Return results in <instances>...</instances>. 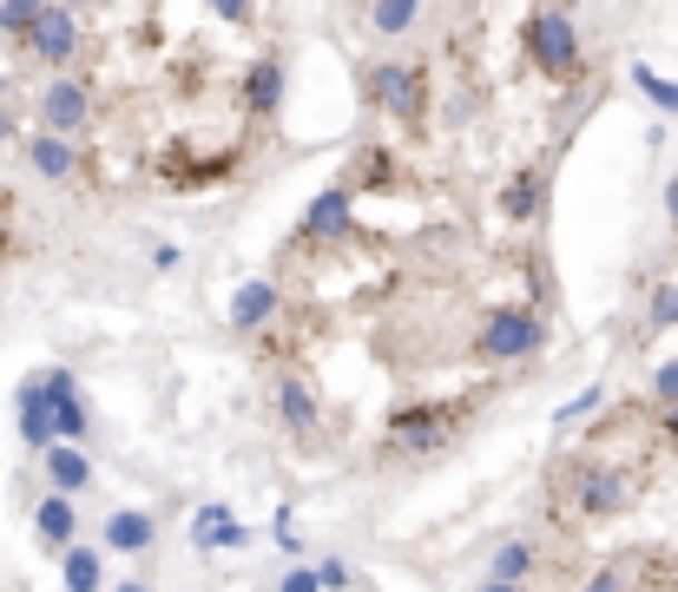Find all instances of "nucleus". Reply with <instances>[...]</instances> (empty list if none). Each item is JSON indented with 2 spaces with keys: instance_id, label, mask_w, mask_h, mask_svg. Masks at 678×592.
<instances>
[{
  "instance_id": "1",
  "label": "nucleus",
  "mask_w": 678,
  "mask_h": 592,
  "mask_svg": "<svg viewBox=\"0 0 678 592\" xmlns=\"http://www.w3.org/2000/svg\"><path fill=\"white\" fill-rule=\"evenodd\" d=\"M639 501V474L612 467V461H573L567 467V514L573 520H612Z\"/></svg>"
},
{
  "instance_id": "2",
  "label": "nucleus",
  "mask_w": 678,
  "mask_h": 592,
  "mask_svg": "<svg viewBox=\"0 0 678 592\" xmlns=\"http://www.w3.org/2000/svg\"><path fill=\"white\" fill-rule=\"evenodd\" d=\"M454 435H461V415H454L449 402H409V408L389 415L382 454H389V461H422V454H442Z\"/></svg>"
},
{
  "instance_id": "3",
  "label": "nucleus",
  "mask_w": 678,
  "mask_h": 592,
  "mask_svg": "<svg viewBox=\"0 0 678 592\" xmlns=\"http://www.w3.org/2000/svg\"><path fill=\"white\" fill-rule=\"evenodd\" d=\"M521 47H528V60L540 67L547 79H567L580 73V27H573V13L567 7H540L528 20V33H521Z\"/></svg>"
},
{
  "instance_id": "4",
  "label": "nucleus",
  "mask_w": 678,
  "mask_h": 592,
  "mask_svg": "<svg viewBox=\"0 0 678 592\" xmlns=\"http://www.w3.org/2000/svg\"><path fill=\"white\" fill-rule=\"evenodd\" d=\"M540 343H547L540 309L501 303V309H488V323H481V336H474V356H488V363H528Z\"/></svg>"
},
{
  "instance_id": "5",
  "label": "nucleus",
  "mask_w": 678,
  "mask_h": 592,
  "mask_svg": "<svg viewBox=\"0 0 678 592\" xmlns=\"http://www.w3.org/2000/svg\"><path fill=\"white\" fill-rule=\"evenodd\" d=\"M370 106L389 112V119H402V126H422V112H429V73L422 67H402V60L370 67Z\"/></svg>"
},
{
  "instance_id": "6",
  "label": "nucleus",
  "mask_w": 678,
  "mask_h": 592,
  "mask_svg": "<svg viewBox=\"0 0 678 592\" xmlns=\"http://www.w3.org/2000/svg\"><path fill=\"white\" fill-rule=\"evenodd\" d=\"M40 126H47V139H67V146H73L79 132L92 126V86L73 79V73H60L40 92Z\"/></svg>"
},
{
  "instance_id": "7",
  "label": "nucleus",
  "mask_w": 678,
  "mask_h": 592,
  "mask_svg": "<svg viewBox=\"0 0 678 592\" xmlns=\"http://www.w3.org/2000/svg\"><path fill=\"white\" fill-rule=\"evenodd\" d=\"M27 40H33V60H40V67H67L79 53V13L67 0H47L40 20L27 27Z\"/></svg>"
},
{
  "instance_id": "8",
  "label": "nucleus",
  "mask_w": 678,
  "mask_h": 592,
  "mask_svg": "<svg viewBox=\"0 0 678 592\" xmlns=\"http://www.w3.org/2000/svg\"><path fill=\"white\" fill-rule=\"evenodd\" d=\"M547 566V546L533 540V533H514V540H501L494 546V560H488V580H501V586H533V573Z\"/></svg>"
},
{
  "instance_id": "9",
  "label": "nucleus",
  "mask_w": 678,
  "mask_h": 592,
  "mask_svg": "<svg viewBox=\"0 0 678 592\" xmlns=\"http://www.w3.org/2000/svg\"><path fill=\"white\" fill-rule=\"evenodd\" d=\"M350 211H356V191L336 178V185H323L316 191V205H309V218H303V237H316V244H330V237H350Z\"/></svg>"
},
{
  "instance_id": "10",
  "label": "nucleus",
  "mask_w": 678,
  "mask_h": 592,
  "mask_svg": "<svg viewBox=\"0 0 678 592\" xmlns=\"http://www.w3.org/2000/svg\"><path fill=\"white\" fill-rule=\"evenodd\" d=\"M277 422H284L297 442H316V428H323V408H316V388H309L303 375H284V382H277Z\"/></svg>"
},
{
  "instance_id": "11",
  "label": "nucleus",
  "mask_w": 678,
  "mask_h": 592,
  "mask_svg": "<svg viewBox=\"0 0 678 592\" xmlns=\"http://www.w3.org/2000/svg\"><path fill=\"white\" fill-rule=\"evenodd\" d=\"M191 546H205V553H237V546H250V526H237L225 501H212V507H198V520H191Z\"/></svg>"
},
{
  "instance_id": "12",
  "label": "nucleus",
  "mask_w": 678,
  "mask_h": 592,
  "mask_svg": "<svg viewBox=\"0 0 678 592\" xmlns=\"http://www.w3.org/2000/svg\"><path fill=\"white\" fill-rule=\"evenodd\" d=\"M237 106H244V119H277V106H284V67H277V60H257V67L244 73Z\"/></svg>"
},
{
  "instance_id": "13",
  "label": "nucleus",
  "mask_w": 678,
  "mask_h": 592,
  "mask_svg": "<svg viewBox=\"0 0 678 592\" xmlns=\"http://www.w3.org/2000/svg\"><path fill=\"white\" fill-rule=\"evenodd\" d=\"M151 540H158V520H151L146 507H112V514H106V546H112V553L139 560V553H151Z\"/></svg>"
},
{
  "instance_id": "14",
  "label": "nucleus",
  "mask_w": 678,
  "mask_h": 592,
  "mask_svg": "<svg viewBox=\"0 0 678 592\" xmlns=\"http://www.w3.org/2000/svg\"><path fill=\"white\" fill-rule=\"evenodd\" d=\"M540 205H547V171H540V165H521V171L508 178V191H501V218L508 224H533L540 218Z\"/></svg>"
},
{
  "instance_id": "15",
  "label": "nucleus",
  "mask_w": 678,
  "mask_h": 592,
  "mask_svg": "<svg viewBox=\"0 0 678 592\" xmlns=\"http://www.w3.org/2000/svg\"><path fill=\"white\" fill-rule=\"evenodd\" d=\"M40 461H47V481H53V494H67V501H73V494H86V487H92V461H86L79 447L53 442L47 454H40Z\"/></svg>"
},
{
  "instance_id": "16",
  "label": "nucleus",
  "mask_w": 678,
  "mask_h": 592,
  "mask_svg": "<svg viewBox=\"0 0 678 592\" xmlns=\"http://www.w3.org/2000/svg\"><path fill=\"white\" fill-rule=\"evenodd\" d=\"M33 533H40L53 553H67V546H73V533H79V507L67 501V494H47V501L33 507Z\"/></svg>"
},
{
  "instance_id": "17",
  "label": "nucleus",
  "mask_w": 678,
  "mask_h": 592,
  "mask_svg": "<svg viewBox=\"0 0 678 592\" xmlns=\"http://www.w3.org/2000/svg\"><path fill=\"white\" fill-rule=\"evenodd\" d=\"M277 284H244V290L230 296V329H244V336H257L271 316H277Z\"/></svg>"
},
{
  "instance_id": "18",
  "label": "nucleus",
  "mask_w": 678,
  "mask_h": 592,
  "mask_svg": "<svg viewBox=\"0 0 678 592\" xmlns=\"http://www.w3.org/2000/svg\"><path fill=\"white\" fill-rule=\"evenodd\" d=\"M27 165H33L40 178H60V185L79 178V151L67 146V139H47V132H40V139H27Z\"/></svg>"
},
{
  "instance_id": "19",
  "label": "nucleus",
  "mask_w": 678,
  "mask_h": 592,
  "mask_svg": "<svg viewBox=\"0 0 678 592\" xmlns=\"http://www.w3.org/2000/svg\"><path fill=\"white\" fill-rule=\"evenodd\" d=\"M422 27V0H370V33L376 40H402Z\"/></svg>"
},
{
  "instance_id": "20",
  "label": "nucleus",
  "mask_w": 678,
  "mask_h": 592,
  "mask_svg": "<svg viewBox=\"0 0 678 592\" xmlns=\"http://www.w3.org/2000/svg\"><path fill=\"white\" fill-rule=\"evenodd\" d=\"M86 428H92L86 395H79V388H60V395H53V442L79 447V442H86Z\"/></svg>"
},
{
  "instance_id": "21",
  "label": "nucleus",
  "mask_w": 678,
  "mask_h": 592,
  "mask_svg": "<svg viewBox=\"0 0 678 592\" xmlns=\"http://www.w3.org/2000/svg\"><path fill=\"white\" fill-rule=\"evenodd\" d=\"M106 586V560L92 546H67V592H99Z\"/></svg>"
},
{
  "instance_id": "22",
  "label": "nucleus",
  "mask_w": 678,
  "mask_h": 592,
  "mask_svg": "<svg viewBox=\"0 0 678 592\" xmlns=\"http://www.w3.org/2000/svg\"><path fill=\"white\" fill-rule=\"evenodd\" d=\"M632 86L659 106V112H678V79H666L659 67H646V60H632Z\"/></svg>"
},
{
  "instance_id": "23",
  "label": "nucleus",
  "mask_w": 678,
  "mask_h": 592,
  "mask_svg": "<svg viewBox=\"0 0 678 592\" xmlns=\"http://www.w3.org/2000/svg\"><path fill=\"white\" fill-rule=\"evenodd\" d=\"M40 7H47V0H0V33H7V40H20V33L40 20Z\"/></svg>"
},
{
  "instance_id": "24",
  "label": "nucleus",
  "mask_w": 678,
  "mask_h": 592,
  "mask_svg": "<svg viewBox=\"0 0 678 592\" xmlns=\"http://www.w3.org/2000/svg\"><path fill=\"white\" fill-rule=\"evenodd\" d=\"M646 323H652V329H678V284H659V290H652Z\"/></svg>"
},
{
  "instance_id": "25",
  "label": "nucleus",
  "mask_w": 678,
  "mask_h": 592,
  "mask_svg": "<svg viewBox=\"0 0 678 592\" xmlns=\"http://www.w3.org/2000/svg\"><path fill=\"white\" fill-rule=\"evenodd\" d=\"M600 402H606V388H587V395H573V402H567V408L553 415V428H573V422H587V415H593Z\"/></svg>"
},
{
  "instance_id": "26",
  "label": "nucleus",
  "mask_w": 678,
  "mask_h": 592,
  "mask_svg": "<svg viewBox=\"0 0 678 592\" xmlns=\"http://www.w3.org/2000/svg\"><path fill=\"white\" fill-rule=\"evenodd\" d=\"M205 7H212L218 20H230V27H250V20H257V0H205Z\"/></svg>"
},
{
  "instance_id": "27",
  "label": "nucleus",
  "mask_w": 678,
  "mask_h": 592,
  "mask_svg": "<svg viewBox=\"0 0 678 592\" xmlns=\"http://www.w3.org/2000/svg\"><path fill=\"white\" fill-rule=\"evenodd\" d=\"M309 573H316V586H323V592H350V580H356L343 560H323V566H309Z\"/></svg>"
},
{
  "instance_id": "28",
  "label": "nucleus",
  "mask_w": 678,
  "mask_h": 592,
  "mask_svg": "<svg viewBox=\"0 0 678 592\" xmlns=\"http://www.w3.org/2000/svg\"><path fill=\"white\" fill-rule=\"evenodd\" d=\"M271 533H277V546H284L291 560L303 553V540H297V520H291V507H277V520H271Z\"/></svg>"
},
{
  "instance_id": "29",
  "label": "nucleus",
  "mask_w": 678,
  "mask_h": 592,
  "mask_svg": "<svg viewBox=\"0 0 678 592\" xmlns=\"http://www.w3.org/2000/svg\"><path fill=\"white\" fill-rule=\"evenodd\" d=\"M277 592H323V586H316V573H309V566L297 560V566H284V580H277Z\"/></svg>"
},
{
  "instance_id": "30",
  "label": "nucleus",
  "mask_w": 678,
  "mask_h": 592,
  "mask_svg": "<svg viewBox=\"0 0 678 592\" xmlns=\"http://www.w3.org/2000/svg\"><path fill=\"white\" fill-rule=\"evenodd\" d=\"M652 395H659V402H678V363H666V369L652 375Z\"/></svg>"
},
{
  "instance_id": "31",
  "label": "nucleus",
  "mask_w": 678,
  "mask_h": 592,
  "mask_svg": "<svg viewBox=\"0 0 678 592\" xmlns=\"http://www.w3.org/2000/svg\"><path fill=\"white\" fill-rule=\"evenodd\" d=\"M659 435L678 447V402H659Z\"/></svg>"
},
{
  "instance_id": "32",
  "label": "nucleus",
  "mask_w": 678,
  "mask_h": 592,
  "mask_svg": "<svg viewBox=\"0 0 678 592\" xmlns=\"http://www.w3.org/2000/svg\"><path fill=\"white\" fill-rule=\"evenodd\" d=\"M151 270H178V244H158L151 250Z\"/></svg>"
},
{
  "instance_id": "33",
  "label": "nucleus",
  "mask_w": 678,
  "mask_h": 592,
  "mask_svg": "<svg viewBox=\"0 0 678 592\" xmlns=\"http://www.w3.org/2000/svg\"><path fill=\"white\" fill-rule=\"evenodd\" d=\"M666 218H672V230H678V178L666 185Z\"/></svg>"
},
{
  "instance_id": "34",
  "label": "nucleus",
  "mask_w": 678,
  "mask_h": 592,
  "mask_svg": "<svg viewBox=\"0 0 678 592\" xmlns=\"http://www.w3.org/2000/svg\"><path fill=\"white\" fill-rule=\"evenodd\" d=\"M112 592H151L146 580H126V586H112Z\"/></svg>"
}]
</instances>
